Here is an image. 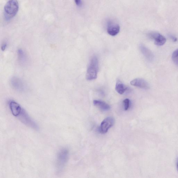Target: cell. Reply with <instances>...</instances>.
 Returning <instances> with one entry per match:
<instances>
[{
	"mask_svg": "<svg viewBox=\"0 0 178 178\" xmlns=\"http://www.w3.org/2000/svg\"><path fill=\"white\" fill-rule=\"evenodd\" d=\"M120 31V27L119 24L111 21L108 22L107 32L110 35L113 36H116L119 32Z\"/></svg>",
	"mask_w": 178,
	"mask_h": 178,
	"instance_id": "cell-7",
	"label": "cell"
},
{
	"mask_svg": "<svg viewBox=\"0 0 178 178\" xmlns=\"http://www.w3.org/2000/svg\"><path fill=\"white\" fill-rule=\"evenodd\" d=\"M114 123V119L111 117H108L105 119L101 123L99 127V131L101 133H106L109 129L113 126Z\"/></svg>",
	"mask_w": 178,
	"mask_h": 178,
	"instance_id": "cell-6",
	"label": "cell"
},
{
	"mask_svg": "<svg viewBox=\"0 0 178 178\" xmlns=\"http://www.w3.org/2000/svg\"><path fill=\"white\" fill-rule=\"evenodd\" d=\"M130 84L137 88L144 90H148L150 88L149 83L145 80L142 78H137L130 81Z\"/></svg>",
	"mask_w": 178,
	"mask_h": 178,
	"instance_id": "cell-8",
	"label": "cell"
},
{
	"mask_svg": "<svg viewBox=\"0 0 178 178\" xmlns=\"http://www.w3.org/2000/svg\"><path fill=\"white\" fill-rule=\"evenodd\" d=\"M177 170L178 172V160H177Z\"/></svg>",
	"mask_w": 178,
	"mask_h": 178,
	"instance_id": "cell-21",
	"label": "cell"
},
{
	"mask_svg": "<svg viewBox=\"0 0 178 178\" xmlns=\"http://www.w3.org/2000/svg\"><path fill=\"white\" fill-rule=\"evenodd\" d=\"M130 99H124L123 101V104L125 110H127L130 107Z\"/></svg>",
	"mask_w": 178,
	"mask_h": 178,
	"instance_id": "cell-15",
	"label": "cell"
},
{
	"mask_svg": "<svg viewBox=\"0 0 178 178\" xmlns=\"http://www.w3.org/2000/svg\"><path fill=\"white\" fill-rule=\"evenodd\" d=\"M19 9V4L17 0H9L4 8L5 18L8 20L13 18L17 15Z\"/></svg>",
	"mask_w": 178,
	"mask_h": 178,
	"instance_id": "cell-2",
	"label": "cell"
},
{
	"mask_svg": "<svg viewBox=\"0 0 178 178\" xmlns=\"http://www.w3.org/2000/svg\"><path fill=\"white\" fill-rule=\"evenodd\" d=\"M115 89L118 93L123 94L126 91L127 88L121 81H118L116 83Z\"/></svg>",
	"mask_w": 178,
	"mask_h": 178,
	"instance_id": "cell-12",
	"label": "cell"
},
{
	"mask_svg": "<svg viewBox=\"0 0 178 178\" xmlns=\"http://www.w3.org/2000/svg\"><path fill=\"white\" fill-rule=\"evenodd\" d=\"M10 83L12 88L19 92H23L27 88L25 83L20 78L15 77L12 78Z\"/></svg>",
	"mask_w": 178,
	"mask_h": 178,
	"instance_id": "cell-5",
	"label": "cell"
},
{
	"mask_svg": "<svg viewBox=\"0 0 178 178\" xmlns=\"http://www.w3.org/2000/svg\"><path fill=\"white\" fill-rule=\"evenodd\" d=\"M93 103L94 105L97 106L102 110L107 111L110 109V107L109 104L106 103L99 100H94Z\"/></svg>",
	"mask_w": 178,
	"mask_h": 178,
	"instance_id": "cell-11",
	"label": "cell"
},
{
	"mask_svg": "<svg viewBox=\"0 0 178 178\" xmlns=\"http://www.w3.org/2000/svg\"><path fill=\"white\" fill-rule=\"evenodd\" d=\"M10 111L14 116L17 117L21 112L22 108L20 105L14 101H10L9 104Z\"/></svg>",
	"mask_w": 178,
	"mask_h": 178,
	"instance_id": "cell-9",
	"label": "cell"
},
{
	"mask_svg": "<svg viewBox=\"0 0 178 178\" xmlns=\"http://www.w3.org/2000/svg\"><path fill=\"white\" fill-rule=\"evenodd\" d=\"M139 48L141 52L146 58L150 61H151L153 60L154 55L153 54L150 50L144 45L141 44Z\"/></svg>",
	"mask_w": 178,
	"mask_h": 178,
	"instance_id": "cell-10",
	"label": "cell"
},
{
	"mask_svg": "<svg viewBox=\"0 0 178 178\" xmlns=\"http://www.w3.org/2000/svg\"><path fill=\"white\" fill-rule=\"evenodd\" d=\"M69 156V151L67 148H62L59 151L56 162L57 172H60L63 170L68 160Z\"/></svg>",
	"mask_w": 178,
	"mask_h": 178,
	"instance_id": "cell-1",
	"label": "cell"
},
{
	"mask_svg": "<svg viewBox=\"0 0 178 178\" xmlns=\"http://www.w3.org/2000/svg\"><path fill=\"white\" fill-rule=\"evenodd\" d=\"M7 44L6 43H3V45H1V49L2 51H4L6 50L7 48Z\"/></svg>",
	"mask_w": 178,
	"mask_h": 178,
	"instance_id": "cell-18",
	"label": "cell"
},
{
	"mask_svg": "<svg viewBox=\"0 0 178 178\" xmlns=\"http://www.w3.org/2000/svg\"><path fill=\"white\" fill-rule=\"evenodd\" d=\"M172 59L176 65L178 66V57H172Z\"/></svg>",
	"mask_w": 178,
	"mask_h": 178,
	"instance_id": "cell-17",
	"label": "cell"
},
{
	"mask_svg": "<svg viewBox=\"0 0 178 178\" xmlns=\"http://www.w3.org/2000/svg\"><path fill=\"white\" fill-rule=\"evenodd\" d=\"M76 4L78 6H81L82 5L81 0H75Z\"/></svg>",
	"mask_w": 178,
	"mask_h": 178,
	"instance_id": "cell-16",
	"label": "cell"
},
{
	"mask_svg": "<svg viewBox=\"0 0 178 178\" xmlns=\"http://www.w3.org/2000/svg\"><path fill=\"white\" fill-rule=\"evenodd\" d=\"M17 117L24 125L35 130H39V127L37 124L32 119L25 110L23 108L20 114Z\"/></svg>",
	"mask_w": 178,
	"mask_h": 178,
	"instance_id": "cell-4",
	"label": "cell"
},
{
	"mask_svg": "<svg viewBox=\"0 0 178 178\" xmlns=\"http://www.w3.org/2000/svg\"><path fill=\"white\" fill-rule=\"evenodd\" d=\"M99 70V61L97 57H92L89 64L86 75V79L88 81L97 79Z\"/></svg>",
	"mask_w": 178,
	"mask_h": 178,
	"instance_id": "cell-3",
	"label": "cell"
},
{
	"mask_svg": "<svg viewBox=\"0 0 178 178\" xmlns=\"http://www.w3.org/2000/svg\"><path fill=\"white\" fill-rule=\"evenodd\" d=\"M17 55L19 61L22 64L25 63L27 61V56L23 50L19 49L17 51Z\"/></svg>",
	"mask_w": 178,
	"mask_h": 178,
	"instance_id": "cell-14",
	"label": "cell"
},
{
	"mask_svg": "<svg viewBox=\"0 0 178 178\" xmlns=\"http://www.w3.org/2000/svg\"><path fill=\"white\" fill-rule=\"evenodd\" d=\"M178 57V49L174 51L172 55V57Z\"/></svg>",
	"mask_w": 178,
	"mask_h": 178,
	"instance_id": "cell-19",
	"label": "cell"
},
{
	"mask_svg": "<svg viewBox=\"0 0 178 178\" xmlns=\"http://www.w3.org/2000/svg\"><path fill=\"white\" fill-rule=\"evenodd\" d=\"M171 39H172V41H173L174 42L177 41V38L174 37L173 36L171 37Z\"/></svg>",
	"mask_w": 178,
	"mask_h": 178,
	"instance_id": "cell-20",
	"label": "cell"
},
{
	"mask_svg": "<svg viewBox=\"0 0 178 178\" xmlns=\"http://www.w3.org/2000/svg\"><path fill=\"white\" fill-rule=\"evenodd\" d=\"M166 39L164 37L159 34L155 39V44L157 46H163L166 42Z\"/></svg>",
	"mask_w": 178,
	"mask_h": 178,
	"instance_id": "cell-13",
	"label": "cell"
}]
</instances>
